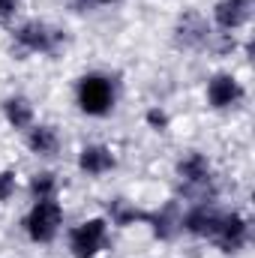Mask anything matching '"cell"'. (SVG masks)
<instances>
[{
	"label": "cell",
	"mask_w": 255,
	"mask_h": 258,
	"mask_svg": "<svg viewBox=\"0 0 255 258\" xmlns=\"http://www.w3.org/2000/svg\"><path fill=\"white\" fill-rule=\"evenodd\" d=\"M27 147L36 156H54L60 150V135L54 126H30L27 132Z\"/></svg>",
	"instance_id": "obj_13"
},
{
	"label": "cell",
	"mask_w": 255,
	"mask_h": 258,
	"mask_svg": "<svg viewBox=\"0 0 255 258\" xmlns=\"http://www.w3.org/2000/svg\"><path fill=\"white\" fill-rule=\"evenodd\" d=\"M3 114H6L9 126H15V129H30L33 126V105H30V99H24V96H9V99L3 102Z\"/></svg>",
	"instance_id": "obj_14"
},
{
	"label": "cell",
	"mask_w": 255,
	"mask_h": 258,
	"mask_svg": "<svg viewBox=\"0 0 255 258\" xmlns=\"http://www.w3.org/2000/svg\"><path fill=\"white\" fill-rule=\"evenodd\" d=\"M63 225V207L54 198H39L24 216V231L33 243H51Z\"/></svg>",
	"instance_id": "obj_2"
},
{
	"label": "cell",
	"mask_w": 255,
	"mask_h": 258,
	"mask_svg": "<svg viewBox=\"0 0 255 258\" xmlns=\"http://www.w3.org/2000/svg\"><path fill=\"white\" fill-rule=\"evenodd\" d=\"M174 39H177V45H183V48H204L207 39H210V24H207V18H204L201 12H195V9H186V12L177 18V24H174Z\"/></svg>",
	"instance_id": "obj_6"
},
{
	"label": "cell",
	"mask_w": 255,
	"mask_h": 258,
	"mask_svg": "<svg viewBox=\"0 0 255 258\" xmlns=\"http://www.w3.org/2000/svg\"><path fill=\"white\" fill-rule=\"evenodd\" d=\"M210 240H216V246L222 252H237L249 240V225H246V219L240 213H222L219 225H216V234Z\"/></svg>",
	"instance_id": "obj_5"
},
{
	"label": "cell",
	"mask_w": 255,
	"mask_h": 258,
	"mask_svg": "<svg viewBox=\"0 0 255 258\" xmlns=\"http://www.w3.org/2000/svg\"><path fill=\"white\" fill-rule=\"evenodd\" d=\"M108 216H111V222L114 225H120V228H126V225H135V222H144L147 219V213L144 210H138L132 201L126 198H114L111 204H108Z\"/></svg>",
	"instance_id": "obj_15"
},
{
	"label": "cell",
	"mask_w": 255,
	"mask_h": 258,
	"mask_svg": "<svg viewBox=\"0 0 255 258\" xmlns=\"http://www.w3.org/2000/svg\"><path fill=\"white\" fill-rule=\"evenodd\" d=\"M180 183H210V162L204 153H189L177 162Z\"/></svg>",
	"instance_id": "obj_12"
},
{
	"label": "cell",
	"mask_w": 255,
	"mask_h": 258,
	"mask_svg": "<svg viewBox=\"0 0 255 258\" xmlns=\"http://www.w3.org/2000/svg\"><path fill=\"white\" fill-rule=\"evenodd\" d=\"M207 45H213V51L216 54H231L234 48H237V39L225 30V33H216V36H210L207 39Z\"/></svg>",
	"instance_id": "obj_17"
},
{
	"label": "cell",
	"mask_w": 255,
	"mask_h": 258,
	"mask_svg": "<svg viewBox=\"0 0 255 258\" xmlns=\"http://www.w3.org/2000/svg\"><path fill=\"white\" fill-rule=\"evenodd\" d=\"M15 3H18V0H0V24H6V21L12 18V12H15Z\"/></svg>",
	"instance_id": "obj_20"
},
{
	"label": "cell",
	"mask_w": 255,
	"mask_h": 258,
	"mask_svg": "<svg viewBox=\"0 0 255 258\" xmlns=\"http://www.w3.org/2000/svg\"><path fill=\"white\" fill-rule=\"evenodd\" d=\"M108 243V222L105 219H87L69 231V252L72 258H96Z\"/></svg>",
	"instance_id": "obj_3"
},
{
	"label": "cell",
	"mask_w": 255,
	"mask_h": 258,
	"mask_svg": "<svg viewBox=\"0 0 255 258\" xmlns=\"http://www.w3.org/2000/svg\"><path fill=\"white\" fill-rule=\"evenodd\" d=\"M15 192V171H0V201H9Z\"/></svg>",
	"instance_id": "obj_18"
},
{
	"label": "cell",
	"mask_w": 255,
	"mask_h": 258,
	"mask_svg": "<svg viewBox=\"0 0 255 258\" xmlns=\"http://www.w3.org/2000/svg\"><path fill=\"white\" fill-rule=\"evenodd\" d=\"M144 222L150 225V231H153L159 240H171V237L183 228V210H180V204H177V201H168L165 207H159V210L147 213V219H144Z\"/></svg>",
	"instance_id": "obj_8"
},
{
	"label": "cell",
	"mask_w": 255,
	"mask_h": 258,
	"mask_svg": "<svg viewBox=\"0 0 255 258\" xmlns=\"http://www.w3.org/2000/svg\"><path fill=\"white\" fill-rule=\"evenodd\" d=\"M147 126L156 129V132H165V129H168V114H165L162 108H150V111H147Z\"/></svg>",
	"instance_id": "obj_19"
},
{
	"label": "cell",
	"mask_w": 255,
	"mask_h": 258,
	"mask_svg": "<svg viewBox=\"0 0 255 258\" xmlns=\"http://www.w3.org/2000/svg\"><path fill=\"white\" fill-rule=\"evenodd\" d=\"M15 42L27 51H39V54H54L60 45L66 42L63 30L45 24V21H24L15 30Z\"/></svg>",
	"instance_id": "obj_4"
},
{
	"label": "cell",
	"mask_w": 255,
	"mask_h": 258,
	"mask_svg": "<svg viewBox=\"0 0 255 258\" xmlns=\"http://www.w3.org/2000/svg\"><path fill=\"white\" fill-rule=\"evenodd\" d=\"M75 9H87V6H93V3H99V6H105V3H114V0H69Z\"/></svg>",
	"instance_id": "obj_21"
},
{
	"label": "cell",
	"mask_w": 255,
	"mask_h": 258,
	"mask_svg": "<svg viewBox=\"0 0 255 258\" xmlns=\"http://www.w3.org/2000/svg\"><path fill=\"white\" fill-rule=\"evenodd\" d=\"M219 210L213 204H192L189 213L183 216V231H189L195 237H213L216 225H219Z\"/></svg>",
	"instance_id": "obj_9"
},
{
	"label": "cell",
	"mask_w": 255,
	"mask_h": 258,
	"mask_svg": "<svg viewBox=\"0 0 255 258\" xmlns=\"http://www.w3.org/2000/svg\"><path fill=\"white\" fill-rule=\"evenodd\" d=\"M117 165L114 153L105 147V144H87L81 153H78V168L87 174V177H99L105 171H111Z\"/></svg>",
	"instance_id": "obj_10"
},
{
	"label": "cell",
	"mask_w": 255,
	"mask_h": 258,
	"mask_svg": "<svg viewBox=\"0 0 255 258\" xmlns=\"http://www.w3.org/2000/svg\"><path fill=\"white\" fill-rule=\"evenodd\" d=\"M54 192H57V177L51 171H39V174L30 177V195L36 201L39 198H54Z\"/></svg>",
	"instance_id": "obj_16"
},
{
	"label": "cell",
	"mask_w": 255,
	"mask_h": 258,
	"mask_svg": "<svg viewBox=\"0 0 255 258\" xmlns=\"http://www.w3.org/2000/svg\"><path fill=\"white\" fill-rule=\"evenodd\" d=\"M240 99H243V87H240V81L234 75L219 72V75H213L207 81V102L213 108H234Z\"/></svg>",
	"instance_id": "obj_7"
},
{
	"label": "cell",
	"mask_w": 255,
	"mask_h": 258,
	"mask_svg": "<svg viewBox=\"0 0 255 258\" xmlns=\"http://www.w3.org/2000/svg\"><path fill=\"white\" fill-rule=\"evenodd\" d=\"M78 108L90 117H102L114 108V81L99 75V72H90L78 81Z\"/></svg>",
	"instance_id": "obj_1"
},
{
	"label": "cell",
	"mask_w": 255,
	"mask_h": 258,
	"mask_svg": "<svg viewBox=\"0 0 255 258\" xmlns=\"http://www.w3.org/2000/svg\"><path fill=\"white\" fill-rule=\"evenodd\" d=\"M249 12H252V0H219L213 6V18L222 30H237L240 24L249 21Z\"/></svg>",
	"instance_id": "obj_11"
}]
</instances>
